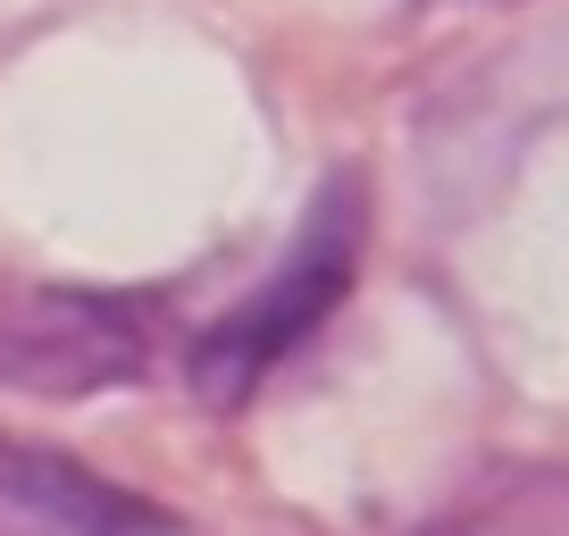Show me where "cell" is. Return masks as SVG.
<instances>
[{"instance_id":"1","label":"cell","mask_w":569,"mask_h":536,"mask_svg":"<svg viewBox=\"0 0 569 536\" xmlns=\"http://www.w3.org/2000/svg\"><path fill=\"white\" fill-rule=\"evenodd\" d=\"M360 235H369V201H360V177L319 185L302 235L284 244L277 277H268L251 302H234L210 336L193 344V394L210 411H234L268 369H277L327 310L352 294V268H360Z\"/></svg>"},{"instance_id":"2","label":"cell","mask_w":569,"mask_h":536,"mask_svg":"<svg viewBox=\"0 0 569 536\" xmlns=\"http://www.w3.org/2000/svg\"><path fill=\"white\" fill-rule=\"evenodd\" d=\"M142 369V319L109 294L0 286V386L101 394Z\"/></svg>"},{"instance_id":"3","label":"cell","mask_w":569,"mask_h":536,"mask_svg":"<svg viewBox=\"0 0 569 536\" xmlns=\"http://www.w3.org/2000/svg\"><path fill=\"white\" fill-rule=\"evenodd\" d=\"M0 536H184L151 495L68 461L51 445L0 436Z\"/></svg>"},{"instance_id":"4","label":"cell","mask_w":569,"mask_h":536,"mask_svg":"<svg viewBox=\"0 0 569 536\" xmlns=\"http://www.w3.org/2000/svg\"><path fill=\"white\" fill-rule=\"evenodd\" d=\"M452 536H569V486L536 478V486H519L511 503H495V512H469Z\"/></svg>"}]
</instances>
